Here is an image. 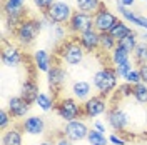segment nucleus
<instances>
[{"mask_svg":"<svg viewBox=\"0 0 147 145\" xmlns=\"http://www.w3.org/2000/svg\"><path fill=\"white\" fill-rule=\"evenodd\" d=\"M42 28H44V25H42L40 18H24L20 22V25L13 30V35L18 40V44L27 47L30 44H34L35 37L38 35V32Z\"/></svg>","mask_w":147,"mask_h":145,"instance_id":"f257e3e1","label":"nucleus"},{"mask_svg":"<svg viewBox=\"0 0 147 145\" xmlns=\"http://www.w3.org/2000/svg\"><path fill=\"white\" fill-rule=\"evenodd\" d=\"M117 77L119 75L115 72V68H112V67H104L99 72H95V75H94V85L99 90L100 97L105 99V97H109L110 93L115 90Z\"/></svg>","mask_w":147,"mask_h":145,"instance_id":"f03ea898","label":"nucleus"},{"mask_svg":"<svg viewBox=\"0 0 147 145\" xmlns=\"http://www.w3.org/2000/svg\"><path fill=\"white\" fill-rule=\"evenodd\" d=\"M44 15H45L54 25H62V23H69V22H70V18H72V15H74V10H72V7H70L69 2H65V0H57L47 12H44Z\"/></svg>","mask_w":147,"mask_h":145,"instance_id":"7ed1b4c3","label":"nucleus"},{"mask_svg":"<svg viewBox=\"0 0 147 145\" xmlns=\"http://www.w3.org/2000/svg\"><path fill=\"white\" fill-rule=\"evenodd\" d=\"M60 55L67 65H79L85 57V50L79 44V40H69V42L64 40V44L60 47Z\"/></svg>","mask_w":147,"mask_h":145,"instance_id":"20e7f679","label":"nucleus"},{"mask_svg":"<svg viewBox=\"0 0 147 145\" xmlns=\"http://www.w3.org/2000/svg\"><path fill=\"white\" fill-rule=\"evenodd\" d=\"M55 110L59 117L64 118L65 122H72V120H77V117H84L82 105H79V102L74 99H62L55 105Z\"/></svg>","mask_w":147,"mask_h":145,"instance_id":"39448f33","label":"nucleus"},{"mask_svg":"<svg viewBox=\"0 0 147 145\" xmlns=\"http://www.w3.org/2000/svg\"><path fill=\"white\" fill-rule=\"evenodd\" d=\"M117 22H119V18L115 17L105 5H102L100 9L94 13V28H95L99 34L110 32V28L114 27Z\"/></svg>","mask_w":147,"mask_h":145,"instance_id":"423d86ee","label":"nucleus"},{"mask_svg":"<svg viewBox=\"0 0 147 145\" xmlns=\"http://www.w3.org/2000/svg\"><path fill=\"white\" fill-rule=\"evenodd\" d=\"M67 27L72 34H77V35H80L84 32H89V30L94 28V15L77 10V12H74V15L70 18V22L67 23Z\"/></svg>","mask_w":147,"mask_h":145,"instance_id":"0eeeda50","label":"nucleus"},{"mask_svg":"<svg viewBox=\"0 0 147 145\" xmlns=\"http://www.w3.org/2000/svg\"><path fill=\"white\" fill-rule=\"evenodd\" d=\"M90 128L85 125L84 120H72L67 122V125L64 127V135L70 140V142H80L84 138H87Z\"/></svg>","mask_w":147,"mask_h":145,"instance_id":"6e6552de","label":"nucleus"},{"mask_svg":"<svg viewBox=\"0 0 147 145\" xmlns=\"http://www.w3.org/2000/svg\"><path fill=\"white\" fill-rule=\"evenodd\" d=\"M84 109V117H99L102 113L107 112V102L104 97L100 95H95V97H90V99L85 100V103L82 105Z\"/></svg>","mask_w":147,"mask_h":145,"instance_id":"1a4fd4ad","label":"nucleus"},{"mask_svg":"<svg viewBox=\"0 0 147 145\" xmlns=\"http://www.w3.org/2000/svg\"><path fill=\"white\" fill-rule=\"evenodd\" d=\"M107 122H109V125L114 128L115 132L122 134V132L127 128L129 117L124 110H120L119 107H114V109L107 110Z\"/></svg>","mask_w":147,"mask_h":145,"instance_id":"9d476101","label":"nucleus"},{"mask_svg":"<svg viewBox=\"0 0 147 145\" xmlns=\"http://www.w3.org/2000/svg\"><path fill=\"white\" fill-rule=\"evenodd\" d=\"M77 40H79V44L84 47L85 52H94V50H97V48L100 47V34H99L95 28L80 34Z\"/></svg>","mask_w":147,"mask_h":145,"instance_id":"9b49d317","label":"nucleus"},{"mask_svg":"<svg viewBox=\"0 0 147 145\" xmlns=\"http://www.w3.org/2000/svg\"><path fill=\"white\" fill-rule=\"evenodd\" d=\"M47 79H49V87H50V90L57 95V93L60 92L62 83H64V80H65L64 68L59 67V65H52V68L47 72Z\"/></svg>","mask_w":147,"mask_h":145,"instance_id":"f8f14e48","label":"nucleus"},{"mask_svg":"<svg viewBox=\"0 0 147 145\" xmlns=\"http://www.w3.org/2000/svg\"><path fill=\"white\" fill-rule=\"evenodd\" d=\"M2 60L3 64L9 65V67H17L22 64L24 60V55L20 52V48L15 45H5L3 44V50H2Z\"/></svg>","mask_w":147,"mask_h":145,"instance_id":"ddd939ff","label":"nucleus"},{"mask_svg":"<svg viewBox=\"0 0 147 145\" xmlns=\"http://www.w3.org/2000/svg\"><path fill=\"white\" fill-rule=\"evenodd\" d=\"M30 105L27 100H24L22 97H12L9 100V113L12 117L20 118V117H25L30 110Z\"/></svg>","mask_w":147,"mask_h":145,"instance_id":"4468645a","label":"nucleus"},{"mask_svg":"<svg viewBox=\"0 0 147 145\" xmlns=\"http://www.w3.org/2000/svg\"><path fill=\"white\" fill-rule=\"evenodd\" d=\"M22 128H24V132H27L30 135H42L45 130V120H44V117H37V115L27 117L22 124Z\"/></svg>","mask_w":147,"mask_h":145,"instance_id":"2eb2a0df","label":"nucleus"},{"mask_svg":"<svg viewBox=\"0 0 147 145\" xmlns=\"http://www.w3.org/2000/svg\"><path fill=\"white\" fill-rule=\"evenodd\" d=\"M24 3H25V0H5L3 2L5 17H25Z\"/></svg>","mask_w":147,"mask_h":145,"instance_id":"dca6fc26","label":"nucleus"},{"mask_svg":"<svg viewBox=\"0 0 147 145\" xmlns=\"http://www.w3.org/2000/svg\"><path fill=\"white\" fill-rule=\"evenodd\" d=\"M20 97L24 100H27L28 103H34L38 97V85L34 79H28L24 82L22 85V92H20Z\"/></svg>","mask_w":147,"mask_h":145,"instance_id":"f3484780","label":"nucleus"},{"mask_svg":"<svg viewBox=\"0 0 147 145\" xmlns=\"http://www.w3.org/2000/svg\"><path fill=\"white\" fill-rule=\"evenodd\" d=\"M34 62H35V67L40 72H49L52 68V65H50L52 58H50L49 52H45V50H37L34 54Z\"/></svg>","mask_w":147,"mask_h":145,"instance_id":"a211bd4d","label":"nucleus"},{"mask_svg":"<svg viewBox=\"0 0 147 145\" xmlns=\"http://www.w3.org/2000/svg\"><path fill=\"white\" fill-rule=\"evenodd\" d=\"M132 32H134V30L129 27V25L125 23V22H124V20H119V22H117V23H115L114 27L110 28L109 34H110L112 37H114V38H115V42L119 44L120 40H124V38H125L127 35H130Z\"/></svg>","mask_w":147,"mask_h":145,"instance_id":"6ab92c4d","label":"nucleus"},{"mask_svg":"<svg viewBox=\"0 0 147 145\" xmlns=\"http://www.w3.org/2000/svg\"><path fill=\"white\" fill-rule=\"evenodd\" d=\"M72 93H74V97L79 99V100L90 99V97H89V95H90V83H89V82H84V80L75 82L72 85Z\"/></svg>","mask_w":147,"mask_h":145,"instance_id":"aec40b11","label":"nucleus"},{"mask_svg":"<svg viewBox=\"0 0 147 145\" xmlns=\"http://www.w3.org/2000/svg\"><path fill=\"white\" fill-rule=\"evenodd\" d=\"M75 5H77V10L94 15L104 3H102V0H75Z\"/></svg>","mask_w":147,"mask_h":145,"instance_id":"412c9836","label":"nucleus"},{"mask_svg":"<svg viewBox=\"0 0 147 145\" xmlns=\"http://www.w3.org/2000/svg\"><path fill=\"white\" fill-rule=\"evenodd\" d=\"M110 58H112L114 65H120V64H124V62H127V60H130V52L125 50L120 44H117V47L112 50Z\"/></svg>","mask_w":147,"mask_h":145,"instance_id":"4be33fe9","label":"nucleus"},{"mask_svg":"<svg viewBox=\"0 0 147 145\" xmlns=\"http://www.w3.org/2000/svg\"><path fill=\"white\" fill-rule=\"evenodd\" d=\"M2 145H22V134L18 128H10L2 137Z\"/></svg>","mask_w":147,"mask_h":145,"instance_id":"5701e85b","label":"nucleus"},{"mask_svg":"<svg viewBox=\"0 0 147 145\" xmlns=\"http://www.w3.org/2000/svg\"><path fill=\"white\" fill-rule=\"evenodd\" d=\"M87 140H89V144L90 145H107L109 144V138L104 135L102 132L95 130V128H90V130H89Z\"/></svg>","mask_w":147,"mask_h":145,"instance_id":"b1692460","label":"nucleus"},{"mask_svg":"<svg viewBox=\"0 0 147 145\" xmlns=\"http://www.w3.org/2000/svg\"><path fill=\"white\" fill-rule=\"evenodd\" d=\"M134 58H136V62L139 64V67L147 64V42L137 44L136 50H134Z\"/></svg>","mask_w":147,"mask_h":145,"instance_id":"393cba45","label":"nucleus"},{"mask_svg":"<svg viewBox=\"0 0 147 145\" xmlns=\"http://www.w3.org/2000/svg\"><path fill=\"white\" fill-rule=\"evenodd\" d=\"M132 95H134V99L137 100L139 103H147V83L140 82L137 85H134Z\"/></svg>","mask_w":147,"mask_h":145,"instance_id":"a878e982","label":"nucleus"},{"mask_svg":"<svg viewBox=\"0 0 147 145\" xmlns=\"http://www.w3.org/2000/svg\"><path fill=\"white\" fill-rule=\"evenodd\" d=\"M35 103L40 107V109L44 110V112H49V110H52L55 107V100L50 99L47 93H38V97H37Z\"/></svg>","mask_w":147,"mask_h":145,"instance_id":"bb28decb","label":"nucleus"},{"mask_svg":"<svg viewBox=\"0 0 147 145\" xmlns=\"http://www.w3.org/2000/svg\"><path fill=\"white\" fill-rule=\"evenodd\" d=\"M115 47H117V42H115V38L110 35L109 32L100 34V48L102 50H105V52H112Z\"/></svg>","mask_w":147,"mask_h":145,"instance_id":"cd10ccee","label":"nucleus"},{"mask_svg":"<svg viewBox=\"0 0 147 145\" xmlns=\"http://www.w3.org/2000/svg\"><path fill=\"white\" fill-rule=\"evenodd\" d=\"M117 10H119L120 15L125 18L127 22L134 23V25H139V15L136 13V12H132V10L127 9V7H122V5H119V3H117Z\"/></svg>","mask_w":147,"mask_h":145,"instance_id":"c85d7f7f","label":"nucleus"},{"mask_svg":"<svg viewBox=\"0 0 147 145\" xmlns=\"http://www.w3.org/2000/svg\"><path fill=\"white\" fill-rule=\"evenodd\" d=\"M119 44L124 47L125 50H129L130 54H134V50H136V47H137V35H136V32H132L130 35H127L124 40H120Z\"/></svg>","mask_w":147,"mask_h":145,"instance_id":"c756f323","label":"nucleus"},{"mask_svg":"<svg viewBox=\"0 0 147 145\" xmlns=\"http://www.w3.org/2000/svg\"><path fill=\"white\" fill-rule=\"evenodd\" d=\"M130 70H132V62H130V60H127V62H124V64H120V65H115V72H117V75L122 77V79H125V75H127Z\"/></svg>","mask_w":147,"mask_h":145,"instance_id":"7c9ffc66","label":"nucleus"},{"mask_svg":"<svg viewBox=\"0 0 147 145\" xmlns=\"http://www.w3.org/2000/svg\"><path fill=\"white\" fill-rule=\"evenodd\" d=\"M125 82H127V83H130V85H137V83H140V82H142L140 72L132 68V70H130V72L125 75Z\"/></svg>","mask_w":147,"mask_h":145,"instance_id":"2f4dec72","label":"nucleus"},{"mask_svg":"<svg viewBox=\"0 0 147 145\" xmlns=\"http://www.w3.org/2000/svg\"><path fill=\"white\" fill-rule=\"evenodd\" d=\"M55 2H57V0H34L35 7L42 10V13H44V12H47V10L50 9V7L54 5Z\"/></svg>","mask_w":147,"mask_h":145,"instance_id":"473e14b6","label":"nucleus"},{"mask_svg":"<svg viewBox=\"0 0 147 145\" xmlns=\"http://www.w3.org/2000/svg\"><path fill=\"white\" fill-rule=\"evenodd\" d=\"M132 92H134V85H130V83H124V85H119V95L120 97H129V95H132Z\"/></svg>","mask_w":147,"mask_h":145,"instance_id":"72a5a7b5","label":"nucleus"},{"mask_svg":"<svg viewBox=\"0 0 147 145\" xmlns=\"http://www.w3.org/2000/svg\"><path fill=\"white\" fill-rule=\"evenodd\" d=\"M10 117H12V115H10L7 110H2V112H0V128H2V130L7 128V125L10 124V120H12Z\"/></svg>","mask_w":147,"mask_h":145,"instance_id":"f704fd0d","label":"nucleus"},{"mask_svg":"<svg viewBox=\"0 0 147 145\" xmlns=\"http://www.w3.org/2000/svg\"><path fill=\"white\" fill-rule=\"evenodd\" d=\"M52 30H54L55 38H57V40H64V38H65V28L62 27V25H55Z\"/></svg>","mask_w":147,"mask_h":145,"instance_id":"c9c22d12","label":"nucleus"},{"mask_svg":"<svg viewBox=\"0 0 147 145\" xmlns=\"http://www.w3.org/2000/svg\"><path fill=\"white\" fill-rule=\"evenodd\" d=\"M109 142H110V144H114V145H125V144H127V140H125V138L115 135V134L109 137Z\"/></svg>","mask_w":147,"mask_h":145,"instance_id":"e433bc0d","label":"nucleus"},{"mask_svg":"<svg viewBox=\"0 0 147 145\" xmlns=\"http://www.w3.org/2000/svg\"><path fill=\"white\" fill-rule=\"evenodd\" d=\"M139 72H140V77H142V82L147 83V64L140 65V67H139Z\"/></svg>","mask_w":147,"mask_h":145,"instance_id":"4c0bfd02","label":"nucleus"},{"mask_svg":"<svg viewBox=\"0 0 147 145\" xmlns=\"http://www.w3.org/2000/svg\"><path fill=\"white\" fill-rule=\"evenodd\" d=\"M117 3H119V5H122V7H132V5H134V3H136V0H117Z\"/></svg>","mask_w":147,"mask_h":145,"instance_id":"58836bf2","label":"nucleus"},{"mask_svg":"<svg viewBox=\"0 0 147 145\" xmlns=\"http://www.w3.org/2000/svg\"><path fill=\"white\" fill-rule=\"evenodd\" d=\"M57 145H72V142H70V140L64 135V137H60V138L57 140Z\"/></svg>","mask_w":147,"mask_h":145,"instance_id":"ea45409f","label":"nucleus"},{"mask_svg":"<svg viewBox=\"0 0 147 145\" xmlns=\"http://www.w3.org/2000/svg\"><path fill=\"white\" fill-rule=\"evenodd\" d=\"M139 27H142L147 30V18L142 17V15H139Z\"/></svg>","mask_w":147,"mask_h":145,"instance_id":"a19ab883","label":"nucleus"},{"mask_svg":"<svg viewBox=\"0 0 147 145\" xmlns=\"http://www.w3.org/2000/svg\"><path fill=\"white\" fill-rule=\"evenodd\" d=\"M94 128H95V130H99V132H102V134L105 132V127H104V124H102V122H95V124H94Z\"/></svg>","mask_w":147,"mask_h":145,"instance_id":"79ce46f5","label":"nucleus"},{"mask_svg":"<svg viewBox=\"0 0 147 145\" xmlns=\"http://www.w3.org/2000/svg\"><path fill=\"white\" fill-rule=\"evenodd\" d=\"M38 145H54V144H52V142H50V140H44V142H42V144H38Z\"/></svg>","mask_w":147,"mask_h":145,"instance_id":"37998d69","label":"nucleus"},{"mask_svg":"<svg viewBox=\"0 0 147 145\" xmlns=\"http://www.w3.org/2000/svg\"><path fill=\"white\" fill-rule=\"evenodd\" d=\"M144 2H147V0H144Z\"/></svg>","mask_w":147,"mask_h":145,"instance_id":"c03bdc74","label":"nucleus"}]
</instances>
